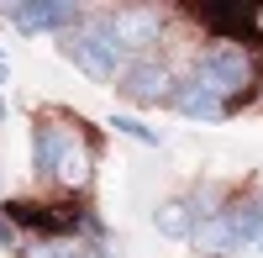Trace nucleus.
Returning a JSON list of instances; mask_svg holds the SVG:
<instances>
[{"label": "nucleus", "instance_id": "2", "mask_svg": "<svg viewBox=\"0 0 263 258\" xmlns=\"http://www.w3.org/2000/svg\"><path fill=\"white\" fill-rule=\"evenodd\" d=\"M58 48H63V58H69L84 79H95V84L121 79L126 53L116 48V37H111V27H105V16H84L74 32H63V37H58Z\"/></svg>", "mask_w": 263, "mask_h": 258}, {"label": "nucleus", "instance_id": "14", "mask_svg": "<svg viewBox=\"0 0 263 258\" xmlns=\"http://www.w3.org/2000/svg\"><path fill=\"white\" fill-rule=\"evenodd\" d=\"M6 243H11V227H6V222H0V248H6Z\"/></svg>", "mask_w": 263, "mask_h": 258}, {"label": "nucleus", "instance_id": "7", "mask_svg": "<svg viewBox=\"0 0 263 258\" xmlns=\"http://www.w3.org/2000/svg\"><path fill=\"white\" fill-rule=\"evenodd\" d=\"M190 248H195V258H232V253H242L237 248V227H232V206H221L205 222H195Z\"/></svg>", "mask_w": 263, "mask_h": 258}, {"label": "nucleus", "instance_id": "4", "mask_svg": "<svg viewBox=\"0 0 263 258\" xmlns=\"http://www.w3.org/2000/svg\"><path fill=\"white\" fill-rule=\"evenodd\" d=\"M121 95L126 100H137V105H153V100H174V90H179V79H174V63L158 58V53H147V58H132L126 69H121Z\"/></svg>", "mask_w": 263, "mask_h": 258}, {"label": "nucleus", "instance_id": "1", "mask_svg": "<svg viewBox=\"0 0 263 258\" xmlns=\"http://www.w3.org/2000/svg\"><path fill=\"white\" fill-rule=\"evenodd\" d=\"M190 84H200V90L216 95V100H242L253 84H258V58H253V48L221 37V42H211V48L195 58Z\"/></svg>", "mask_w": 263, "mask_h": 258}, {"label": "nucleus", "instance_id": "9", "mask_svg": "<svg viewBox=\"0 0 263 258\" xmlns=\"http://www.w3.org/2000/svg\"><path fill=\"white\" fill-rule=\"evenodd\" d=\"M195 222H200V216H195V206L184 195L153 206V232H163V237H174V243H190L195 237Z\"/></svg>", "mask_w": 263, "mask_h": 258}, {"label": "nucleus", "instance_id": "13", "mask_svg": "<svg viewBox=\"0 0 263 258\" xmlns=\"http://www.w3.org/2000/svg\"><path fill=\"white\" fill-rule=\"evenodd\" d=\"M253 37H263V0L253 6Z\"/></svg>", "mask_w": 263, "mask_h": 258}, {"label": "nucleus", "instance_id": "8", "mask_svg": "<svg viewBox=\"0 0 263 258\" xmlns=\"http://www.w3.org/2000/svg\"><path fill=\"white\" fill-rule=\"evenodd\" d=\"M168 105H174L179 116H190V121H227V116H232V105H227V100L205 95L200 84H190V79L174 90V100H168Z\"/></svg>", "mask_w": 263, "mask_h": 258}, {"label": "nucleus", "instance_id": "12", "mask_svg": "<svg viewBox=\"0 0 263 258\" xmlns=\"http://www.w3.org/2000/svg\"><path fill=\"white\" fill-rule=\"evenodd\" d=\"M111 126H116V132H126V137H137V142H147V148H158V132L142 126V121H132V116H116Z\"/></svg>", "mask_w": 263, "mask_h": 258}, {"label": "nucleus", "instance_id": "5", "mask_svg": "<svg viewBox=\"0 0 263 258\" xmlns=\"http://www.w3.org/2000/svg\"><path fill=\"white\" fill-rule=\"evenodd\" d=\"M11 16V27L21 32V37H42V32H74L79 21H84V11L79 6H63V0H16V6H0Z\"/></svg>", "mask_w": 263, "mask_h": 258}, {"label": "nucleus", "instance_id": "10", "mask_svg": "<svg viewBox=\"0 0 263 258\" xmlns=\"http://www.w3.org/2000/svg\"><path fill=\"white\" fill-rule=\"evenodd\" d=\"M63 132H69V121H37L32 126V163H37V179L53 185V169H58V148H63Z\"/></svg>", "mask_w": 263, "mask_h": 258}, {"label": "nucleus", "instance_id": "6", "mask_svg": "<svg viewBox=\"0 0 263 258\" xmlns=\"http://www.w3.org/2000/svg\"><path fill=\"white\" fill-rule=\"evenodd\" d=\"M90 179H95V148L84 142L79 126H69V132H63V148H58L53 185H63V190H90Z\"/></svg>", "mask_w": 263, "mask_h": 258}, {"label": "nucleus", "instance_id": "11", "mask_svg": "<svg viewBox=\"0 0 263 258\" xmlns=\"http://www.w3.org/2000/svg\"><path fill=\"white\" fill-rule=\"evenodd\" d=\"M21 258H95L90 243H79L74 232H58V237H37L21 248Z\"/></svg>", "mask_w": 263, "mask_h": 258}, {"label": "nucleus", "instance_id": "3", "mask_svg": "<svg viewBox=\"0 0 263 258\" xmlns=\"http://www.w3.org/2000/svg\"><path fill=\"white\" fill-rule=\"evenodd\" d=\"M105 27H111L121 53L147 58V48H158V37H163L168 21H163V11H153V6H116V11H105Z\"/></svg>", "mask_w": 263, "mask_h": 258}]
</instances>
